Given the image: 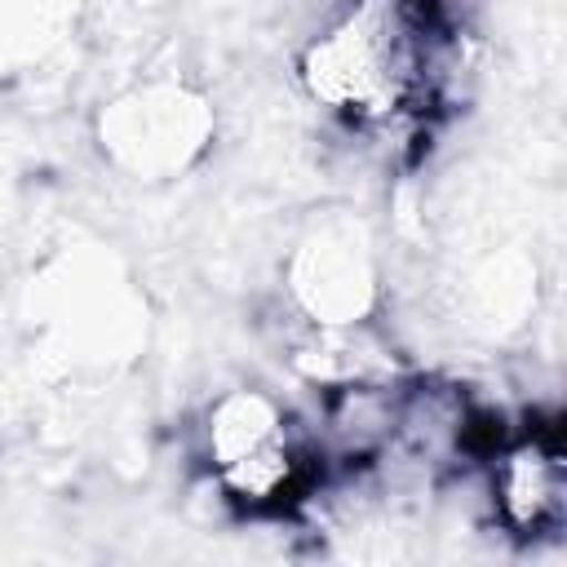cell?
Masks as SVG:
<instances>
[{"instance_id": "obj_3", "label": "cell", "mask_w": 567, "mask_h": 567, "mask_svg": "<svg viewBox=\"0 0 567 567\" xmlns=\"http://www.w3.org/2000/svg\"><path fill=\"white\" fill-rule=\"evenodd\" d=\"M487 501L501 532L523 545L567 527V456L554 425H532L487 456Z\"/></svg>"}, {"instance_id": "obj_2", "label": "cell", "mask_w": 567, "mask_h": 567, "mask_svg": "<svg viewBox=\"0 0 567 567\" xmlns=\"http://www.w3.org/2000/svg\"><path fill=\"white\" fill-rule=\"evenodd\" d=\"M199 456L221 501L252 518H275L306 505L319 496L328 474L310 425L297 430V416L275 394L252 385H235L208 403Z\"/></svg>"}, {"instance_id": "obj_1", "label": "cell", "mask_w": 567, "mask_h": 567, "mask_svg": "<svg viewBox=\"0 0 567 567\" xmlns=\"http://www.w3.org/2000/svg\"><path fill=\"white\" fill-rule=\"evenodd\" d=\"M452 49L439 0H341L306 40L297 80L310 102L372 128L425 115L447 89Z\"/></svg>"}, {"instance_id": "obj_4", "label": "cell", "mask_w": 567, "mask_h": 567, "mask_svg": "<svg viewBox=\"0 0 567 567\" xmlns=\"http://www.w3.org/2000/svg\"><path fill=\"white\" fill-rule=\"evenodd\" d=\"M399 399H403V381H385V377L332 381L319 394V425H310L323 465H337L346 474H368L394 443Z\"/></svg>"}]
</instances>
